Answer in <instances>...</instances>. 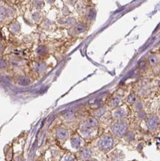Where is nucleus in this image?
<instances>
[{"label": "nucleus", "instance_id": "obj_1", "mask_svg": "<svg viewBox=\"0 0 160 161\" xmlns=\"http://www.w3.org/2000/svg\"><path fill=\"white\" fill-rule=\"evenodd\" d=\"M127 129H128V126L124 122H117L114 123L112 127V130L114 133L115 134V135L118 137L123 136L126 133Z\"/></svg>", "mask_w": 160, "mask_h": 161}, {"label": "nucleus", "instance_id": "obj_2", "mask_svg": "<svg viewBox=\"0 0 160 161\" xmlns=\"http://www.w3.org/2000/svg\"><path fill=\"white\" fill-rule=\"evenodd\" d=\"M100 146L102 148L108 149L112 147L114 144V140L110 137H104L100 141Z\"/></svg>", "mask_w": 160, "mask_h": 161}, {"label": "nucleus", "instance_id": "obj_3", "mask_svg": "<svg viewBox=\"0 0 160 161\" xmlns=\"http://www.w3.org/2000/svg\"><path fill=\"white\" fill-rule=\"evenodd\" d=\"M114 117L117 119H122L123 117H125L126 114H125V111L123 110V109H117L114 112Z\"/></svg>", "mask_w": 160, "mask_h": 161}, {"label": "nucleus", "instance_id": "obj_4", "mask_svg": "<svg viewBox=\"0 0 160 161\" xmlns=\"http://www.w3.org/2000/svg\"><path fill=\"white\" fill-rule=\"evenodd\" d=\"M59 135H60L61 137L64 138L65 137H67V131H64V130H62V131H60Z\"/></svg>", "mask_w": 160, "mask_h": 161}, {"label": "nucleus", "instance_id": "obj_5", "mask_svg": "<svg viewBox=\"0 0 160 161\" xmlns=\"http://www.w3.org/2000/svg\"><path fill=\"white\" fill-rule=\"evenodd\" d=\"M84 30V25H80L76 28V31L78 32H82Z\"/></svg>", "mask_w": 160, "mask_h": 161}, {"label": "nucleus", "instance_id": "obj_6", "mask_svg": "<svg viewBox=\"0 0 160 161\" xmlns=\"http://www.w3.org/2000/svg\"><path fill=\"white\" fill-rule=\"evenodd\" d=\"M120 102V99L119 98H116V99H114V100H113V105H118V103Z\"/></svg>", "mask_w": 160, "mask_h": 161}, {"label": "nucleus", "instance_id": "obj_7", "mask_svg": "<svg viewBox=\"0 0 160 161\" xmlns=\"http://www.w3.org/2000/svg\"><path fill=\"white\" fill-rule=\"evenodd\" d=\"M136 100V98H135V96L134 95H131V96H130V97H129V101L130 102H134V101Z\"/></svg>", "mask_w": 160, "mask_h": 161}, {"label": "nucleus", "instance_id": "obj_8", "mask_svg": "<svg viewBox=\"0 0 160 161\" xmlns=\"http://www.w3.org/2000/svg\"><path fill=\"white\" fill-rule=\"evenodd\" d=\"M150 64H154V63H156V59H155L154 57H151L150 58Z\"/></svg>", "mask_w": 160, "mask_h": 161}]
</instances>
